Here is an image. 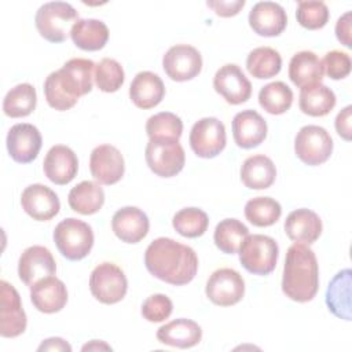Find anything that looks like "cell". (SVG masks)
<instances>
[{"label": "cell", "instance_id": "6da1fadb", "mask_svg": "<svg viewBox=\"0 0 352 352\" xmlns=\"http://www.w3.org/2000/svg\"><path fill=\"white\" fill-rule=\"evenodd\" d=\"M144 265L157 279L175 286L190 283L198 271V257L192 248L172 238L154 239L144 252Z\"/></svg>", "mask_w": 352, "mask_h": 352}, {"label": "cell", "instance_id": "7a4b0ae2", "mask_svg": "<svg viewBox=\"0 0 352 352\" xmlns=\"http://www.w3.org/2000/svg\"><path fill=\"white\" fill-rule=\"evenodd\" d=\"M319 289V265L312 249L304 243H293L286 253L282 292L293 301L308 302Z\"/></svg>", "mask_w": 352, "mask_h": 352}, {"label": "cell", "instance_id": "3957f363", "mask_svg": "<svg viewBox=\"0 0 352 352\" xmlns=\"http://www.w3.org/2000/svg\"><path fill=\"white\" fill-rule=\"evenodd\" d=\"M77 19H80L78 12L72 4L65 1H50L37 10L34 23L40 36L47 41L63 43Z\"/></svg>", "mask_w": 352, "mask_h": 352}, {"label": "cell", "instance_id": "277c9868", "mask_svg": "<svg viewBox=\"0 0 352 352\" xmlns=\"http://www.w3.org/2000/svg\"><path fill=\"white\" fill-rule=\"evenodd\" d=\"M54 242L63 257L78 261L89 254L94 246V231L88 223L67 217L55 227Z\"/></svg>", "mask_w": 352, "mask_h": 352}, {"label": "cell", "instance_id": "5b68a950", "mask_svg": "<svg viewBox=\"0 0 352 352\" xmlns=\"http://www.w3.org/2000/svg\"><path fill=\"white\" fill-rule=\"evenodd\" d=\"M238 253L239 261L248 272L264 276L275 270L279 248L274 238L263 234H253L245 238Z\"/></svg>", "mask_w": 352, "mask_h": 352}, {"label": "cell", "instance_id": "8992f818", "mask_svg": "<svg viewBox=\"0 0 352 352\" xmlns=\"http://www.w3.org/2000/svg\"><path fill=\"white\" fill-rule=\"evenodd\" d=\"M144 158L150 170L160 177L176 176L186 164L184 150L175 139H148Z\"/></svg>", "mask_w": 352, "mask_h": 352}, {"label": "cell", "instance_id": "52a82bcc", "mask_svg": "<svg viewBox=\"0 0 352 352\" xmlns=\"http://www.w3.org/2000/svg\"><path fill=\"white\" fill-rule=\"evenodd\" d=\"M89 290L102 304L120 302L128 290L124 271L114 263H102L94 268L89 276Z\"/></svg>", "mask_w": 352, "mask_h": 352}, {"label": "cell", "instance_id": "ba28073f", "mask_svg": "<svg viewBox=\"0 0 352 352\" xmlns=\"http://www.w3.org/2000/svg\"><path fill=\"white\" fill-rule=\"evenodd\" d=\"M294 151L301 162L316 166L330 158L333 139L323 126L305 125L296 135Z\"/></svg>", "mask_w": 352, "mask_h": 352}, {"label": "cell", "instance_id": "9c48e42d", "mask_svg": "<svg viewBox=\"0 0 352 352\" xmlns=\"http://www.w3.org/2000/svg\"><path fill=\"white\" fill-rule=\"evenodd\" d=\"M188 142L195 155L201 158H214L226 147V126L216 117L201 118L192 125Z\"/></svg>", "mask_w": 352, "mask_h": 352}, {"label": "cell", "instance_id": "30bf717a", "mask_svg": "<svg viewBox=\"0 0 352 352\" xmlns=\"http://www.w3.org/2000/svg\"><path fill=\"white\" fill-rule=\"evenodd\" d=\"M206 297L216 305L231 307L239 302L245 294V280L232 268L216 270L208 279Z\"/></svg>", "mask_w": 352, "mask_h": 352}, {"label": "cell", "instance_id": "8fae6325", "mask_svg": "<svg viewBox=\"0 0 352 352\" xmlns=\"http://www.w3.org/2000/svg\"><path fill=\"white\" fill-rule=\"evenodd\" d=\"M162 67L170 80L188 81L201 73L202 56L192 45L176 44L165 52Z\"/></svg>", "mask_w": 352, "mask_h": 352}, {"label": "cell", "instance_id": "7c38bea8", "mask_svg": "<svg viewBox=\"0 0 352 352\" xmlns=\"http://www.w3.org/2000/svg\"><path fill=\"white\" fill-rule=\"evenodd\" d=\"M26 314L16 289L6 280L0 282V336L14 338L26 330Z\"/></svg>", "mask_w": 352, "mask_h": 352}, {"label": "cell", "instance_id": "4fadbf2b", "mask_svg": "<svg viewBox=\"0 0 352 352\" xmlns=\"http://www.w3.org/2000/svg\"><path fill=\"white\" fill-rule=\"evenodd\" d=\"M6 143L8 154L15 162L29 164L37 158L43 144V138L34 125L22 122L10 128Z\"/></svg>", "mask_w": 352, "mask_h": 352}, {"label": "cell", "instance_id": "5bb4252c", "mask_svg": "<svg viewBox=\"0 0 352 352\" xmlns=\"http://www.w3.org/2000/svg\"><path fill=\"white\" fill-rule=\"evenodd\" d=\"M89 170L98 183L106 186L116 184L121 180L125 172L124 157L117 147L111 144H100L91 153Z\"/></svg>", "mask_w": 352, "mask_h": 352}, {"label": "cell", "instance_id": "9a60e30c", "mask_svg": "<svg viewBox=\"0 0 352 352\" xmlns=\"http://www.w3.org/2000/svg\"><path fill=\"white\" fill-rule=\"evenodd\" d=\"M213 88L230 104L245 103L252 95L250 81L235 63H227L216 72Z\"/></svg>", "mask_w": 352, "mask_h": 352}, {"label": "cell", "instance_id": "2e32d148", "mask_svg": "<svg viewBox=\"0 0 352 352\" xmlns=\"http://www.w3.org/2000/svg\"><path fill=\"white\" fill-rule=\"evenodd\" d=\"M56 272V264L50 249L33 245L26 248L18 261L19 279L29 287L43 278L51 276Z\"/></svg>", "mask_w": 352, "mask_h": 352}, {"label": "cell", "instance_id": "e0dca14e", "mask_svg": "<svg viewBox=\"0 0 352 352\" xmlns=\"http://www.w3.org/2000/svg\"><path fill=\"white\" fill-rule=\"evenodd\" d=\"M95 66L96 65L91 59L73 58L56 70L59 82L70 98L78 100L80 96L91 92Z\"/></svg>", "mask_w": 352, "mask_h": 352}, {"label": "cell", "instance_id": "ac0fdd59", "mask_svg": "<svg viewBox=\"0 0 352 352\" xmlns=\"http://www.w3.org/2000/svg\"><path fill=\"white\" fill-rule=\"evenodd\" d=\"M22 209L37 221H48L59 213L60 202L55 191L36 183L28 186L21 195Z\"/></svg>", "mask_w": 352, "mask_h": 352}, {"label": "cell", "instance_id": "d6986e66", "mask_svg": "<svg viewBox=\"0 0 352 352\" xmlns=\"http://www.w3.org/2000/svg\"><path fill=\"white\" fill-rule=\"evenodd\" d=\"M249 25L258 36L275 37L286 29L287 15L278 3L258 1L249 12Z\"/></svg>", "mask_w": 352, "mask_h": 352}, {"label": "cell", "instance_id": "ffe728a7", "mask_svg": "<svg viewBox=\"0 0 352 352\" xmlns=\"http://www.w3.org/2000/svg\"><path fill=\"white\" fill-rule=\"evenodd\" d=\"M43 169L48 180L58 186H65L76 177L78 160L70 147L55 144L48 150L43 162Z\"/></svg>", "mask_w": 352, "mask_h": 352}, {"label": "cell", "instance_id": "44dd1931", "mask_svg": "<svg viewBox=\"0 0 352 352\" xmlns=\"http://www.w3.org/2000/svg\"><path fill=\"white\" fill-rule=\"evenodd\" d=\"M113 232L125 243H138L148 232L150 221L147 214L136 206L118 209L111 219Z\"/></svg>", "mask_w": 352, "mask_h": 352}, {"label": "cell", "instance_id": "7402d4cb", "mask_svg": "<svg viewBox=\"0 0 352 352\" xmlns=\"http://www.w3.org/2000/svg\"><path fill=\"white\" fill-rule=\"evenodd\" d=\"M267 122L256 110H242L232 120V136L238 147L253 148L267 138Z\"/></svg>", "mask_w": 352, "mask_h": 352}, {"label": "cell", "instance_id": "603a6c76", "mask_svg": "<svg viewBox=\"0 0 352 352\" xmlns=\"http://www.w3.org/2000/svg\"><path fill=\"white\" fill-rule=\"evenodd\" d=\"M30 300L34 308L43 314L59 312L67 302V289L56 276L40 279L30 287Z\"/></svg>", "mask_w": 352, "mask_h": 352}, {"label": "cell", "instance_id": "cb8c5ba5", "mask_svg": "<svg viewBox=\"0 0 352 352\" xmlns=\"http://www.w3.org/2000/svg\"><path fill=\"white\" fill-rule=\"evenodd\" d=\"M285 232L296 243L311 245L322 234V220L311 209H296L285 220Z\"/></svg>", "mask_w": 352, "mask_h": 352}, {"label": "cell", "instance_id": "d4e9b609", "mask_svg": "<svg viewBox=\"0 0 352 352\" xmlns=\"http://www.w3.org/2000/svg\"><path fill=\"white\" fill-rule=\"evenodd\" d=\"M165 95V85L161 77L153 72L138 73L129 87L132 103L143 110L153 109L161 103Z\"/></svg>", "mask_w": 352, "mask_h": 352}, {"label": "cell", "instance_id": "484cf974", "mask_svg": "<svg viewBox=\"0 0 352 352\" xmlns=\"http://www.w3.org/2000/svg\"><path fill=\"white\" fill-rule=\"evenodd\" d=\"M202 338L201 326L186 318H179L162 324L157 330V340L165 345L176 348H191L199 344Z\"/></svg>", "mask_w": 352, "mask_h": 352}, {"label": "cell", "instance_id": "4316f807", "mask_svg": "<svg viewBox=\"0 0 352 352\" xmlns=\"http://www.w3.org/2000/svg\"><path fill=\"white\" fill-rule=\"evenodd\" d=\"M322 60L312 51H300L294 54L289 63V78L298 87L305 88L320 84L323 80Z\"/></svg>", "mask_w": 352, "mask_h": 352}, {"label": "cell", "instance_id": "83f0119b", "mask_svg": "<svg viewBox=\"0 0 352 352\" xmlns=\"http://www.w3.org/2000/svg\"><path fill=\"white\" fill-rule=\"evenodd\" d=\"M276 177V168L272 160L264 154L248 157L241 166V180L252 190L271 187Z\"/></svg>", "mask_w": 352, "mask_h": 352}, {"label": "cell", "instance_id": "f1b7e54d", "mask_svg": "<svg viewBox=\"0 0 352 352\" xmlns=\"http://www.w3.org/2000/svg\"><path fill=\"white\" fill-rule=\"evenodd\" d=\"M70 37L80 50L99 51L109 40V28L99 19H77L72 26Z\"/></svg>", "mask_w": 352, "mask_h": 352}, {"label": "cell", "instance_id": "f546056e", "mask_svg": "<svg viewBox=\"0 0 352 352\" xmlns=\"http://www.w3.org/2000/svg\"><path fill=\"white\" fill-rule=\"evenodd\" d=\"M329 311L344 320H351V270L345 268L334 275L326 290Z\"/></svg>", "mask_w": 352, "mask_h": 352}, {"label": "cell", "instance_id": "4dcf8cb0", "mask_svg": "<svg viewBox=\"0 0 352 352\" xmlns=\"http://www.w3.org/2000/svg\"><path fill=\"white\" fill-rule=\"evenodd\" d=\"M67 202L72 210L80 214H94L104 204V191L99 183L84 180L69 191Z\"/></svg>", "mask_w": 352, "mask_h": 352}, {"label": "cell", "instance_id": "1f68e13d", "mask_svg": "<svg viewBox=\"0 0 352 352\" xmlns=\"http://www.w3.org/2000/svg\"><path fill=\"white\" fill-rule=\"evenodd\" d=\"M298 106L304 114L311 117H323L334 109L336 95L322 82L305 87L300 91Z\"/></svg>", "mask_w": 352, "mask_h": 352}, {"label": "cell", "instance_id": "d6a6232c", "mask_svg": "<svg viewBox=\"0 0 352 352\" xmlns=\"http://www.w3.org/2000/svg\"><path fill=\"white\" fill-rule=\"evenodd\" d=\"M246 69L250 76L258 80L275 77L282 69V56L271 47H257L249 52Z\"/></svg>", "mask_w": 352, "mask_h": 352}, {"label": "cell", "instance_id": "836d02e7", "mask_svg": "<svg viewBox=\"0 0 352 352\" xmlns=\"http://www.w3.org/2000/svg\"><path fill=\"white\" fill-rule=\"evenodd\" d=\"M37 104L36 89L29 82H22L11 88L3 100V111L11 118L29 116Z\"/></svg>", "mask_w": 352, "mask_h": 352}, {"label": "cell", "instance_id": "e575fe53", "mask_svg": "<svg viewBox=\"0 0 352 352\" xmlns=\"http://www.w3.org/2000/svg\"><path fill=\"white\" fill-rule=\"evenodd\" d=\"M248 235L249 230L242 221L238 219H224L216 226L213 239L220 252L226 254H234L239 250Z\"/></svg>", "mask_w": 352, "mask_h": 352}, {"label": "cell", "instance_id": "d590c367", "mask_svg": "<svg viewBox=\"0 0 352 352\" xmlns=\"http://www.w3.org/2000/svg\"><path fill=\"white\" fill-rule=\"evenodd\" d=\"M282 214L280 204L271 197H254L245 205V217L256 227H270Z\"/></svg>", "mask_w": 352, "mask_h": 352}, {"label": "cell", "instance_id": "8d00e7d4", "mask_svg": "<svg viewBox=\"0 0 352 352\" xmlns=\"http://www.w3.org/2000/svg\"><path fill=\"white\" fill-rule=\"evenodd\" d=\"M258 103L270 114H283L292 107L293 91L283 81L270 82L260 89Z\"/></svg>", "mask_w": 352, "mask_h": 352}, {"label": "cell", "instance_id": "74e56055", "mask_svg": "<svg viewBox=\"0 0 352 352\" xmlns=\"http://www.w3.org/2000/svg\"><path fill=\"white\" fill-rule=\"evenodd\" d=\"M172 226L182 236L198 238L208 230L209 217L199 208H184L175 213Z\"/></svg>", "mask_w": 352, "mask_h": 352}, {"label": "cell", "instance_id": "f35d334b", "mask_svg": "<svg viewBox=\"0 0 352 352\" xmlns=\"http://www.w3.org/2000/svg\"><path fill=\"white\" fill-rule=\"evenodd\" d=\"M183 132V121L170 111H161L151 116L146 122L148 139H175L179 140Z\"/></svg>", "mask_w": 352, "mask_h": 352}, {"label": "cell", "instance_id": "ab89813d", "mask_svg": "<svg viewBox=\"0 0 352 352\" xmlns=\"http://www.w3.org/2000/svg\"><path fill=\"white\" fill-rule=\"evenodd\" d=\"M95 84L102 92L118 91L125 80L122 66L113 58H103L95 66Z\"/></svg>", "mask_w": 352, "mask_h": 352}, {"label": "cell", "instance_id": "60d3db41", "mask_svg": "<svg viewBox=\"0 0 352 352\" xmlns=\"http://www.w3.org/2000/svg\"><path fill=\"white\" fill-rule=\"evenodd\" d=\"M329 8L323 1H298L297 4V22L308 30L322 29L329 22Z\"/></svg>", "mask_w": 352, "mask_h": 352}, {"label": "cell", "instance_id": "b9f144b4", "mask_svg": "<svg viewBox=\"0 0 352 352\" xmlns=\"http://www.w3.org/2000/svg\"><path fill=\"white\" fill-rule=\"evenodd\" d=\"M43 89H44V96L47 103L55 110L65 111L72 109L77 103V100L70 98L67 92L63 89V87L60 85L56 70L48 74V77L44 81Z\"/></svg>", "mask_w": 352, "mask_h": 352}, {"label": "cell", "instance_id": "7bdbcfd3", "mask_svg": "<svg viewBox=\"0 0 352 352\" xmlns=\"http://www.w3.org/2000/svg\"><path fill=\"white\" fill-rule=\"evenodd\" d=\"M173 311V304L170 298L165 294L157 293L147 297L142 304V315L146 320L157 323L164 322L170 316Z\"/></svg>", "mask_w": 352, "mask_h": 352}, {"label": "cell", "instance_id": "ee69618b", "mask_svg": "<svg viewBox=\"0 0 352 352\" xmlns=\"http://www.w3.org/2000/svg\"><path fill=\"white\" fill-rule=\"evenodd\" d=\"M322 66H323V72L331 80H342L349 76L352 62L346 52L333 50L324 55L322 60Z\"/></svg>", "mask_w": 352, "mask_h": 352}, {"label": "cell", "instance_id": "f6af8a7d", "mask_svg": "<svg viewBox=\"0 0 352 352\" xmlns=\"http://www.w3.org/2000/svg\"><path fill=\"white\" fill-rule=\"evenodd\" d=\"M208 7H210L219 16L223 18H230L234 16L236 14H239V11L243 8L245 6V0H234V1H208L206 3Z\"/></svg>", "mask_w": 352, "mask_h": 352}, {"label": "cell", "instance_id": "bcb514c9", "mask_svg": "<svg viewBox=\"0 0 352 352\" xmlns=\"http://www.w3.org/2000/svg\"><path fill=\"white\" fill-rule=\"evenodd\" d=\"M351 18L352 12L346 11L344 15H341L336 23V37L337 40L344 44L345 47L351 48L352 47V40H351Z\"/></svg>", "mask_w": 352, "mask_h": 352}, {"label": "cell", "instance_id": "7dc6e473", "mask_svg": "<svg viewBox=\"0 0 352 352\" xmlns=\"http://www.w3.org/2000/svg\"><path fill=\"white\" fill-rule=\"evenodd\" d=\"M351 113H352V106L344 107L336 117V131L337 133L346 142L351 140L352 136V129H351Z\"/></svg>", "mask_w": 352, "mask_h": 352}, {"label": "cell", "instance_id": "c3c4849f", "mask_svg": "<svg viewBox=\"0 0 352 352\" xmlns=\"http://www.w3.org/2000/svg\"><path fill=\"white\" fill-rule=\"evenodd\" d=\"M38 351H72V346L60 337H51L44 340L40 346L37 348Z\"/></svg>", "mask_w": 352, "mask_h": 352}, {"label": "cell", "instance_id": "681fc988", "mask_svg": "<svg viewBox=\"0 0 352 352\" xmlns=\"http://www.w3.org/2000/svg\"><path fill=\"white\" fill-rule=\"evenodd\" d=\"M102 349L111 351V346L100 340H92L91 342H88L82 346V351H102Z\"/></svg>", "mask_w": 352, "mask_h": 352}]
</instances>
